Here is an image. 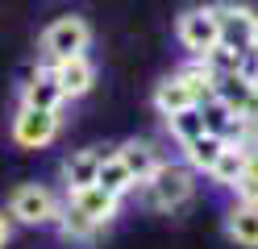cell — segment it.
I'll return each instance as SVG.
<instances>
[{"label": "cell", "instance_id": "7", "mask_svg": "<svg viewBox=\"0 0 258 249\" xmlns=\"http://www.w3.org/2000/svg\"><path fill=\"white\" fill-rule=\"evenodd\" d=\"M100 162H104V149H96V145H88V149H71V154L62 158V166H58L62 191H67V195H75V191H88V187H96Z\"/></svg>", "mask_w": 258, "mask_h": 249}, {"label": "cell", "instance_id": "20", "mask_svg": "<svg viewBox=\"0 0 258 249\" xmlns=\"http://www.w3.org/2000/svg\"><path fill=\"white\" fill-rule=\"evenodd\" d=\"M9 241H13V220H9V212L0 208V249H5Z\"/></svg>", "mask_w": 258, "mask_h": 249}, {"label": "cell", "instance_id": "2", "mask_svg": "<svg viewBox=\"0 0 258 249\" xmlns=\"http://www.w3.org/2000/svg\"><path fill=\"white\" fill-rule=\"evenodd\" d=\"M142 204L150 212H179L191 195H196V175L187 171L183 162H158V171L142 183Z\"/></svg>", "mask_w": 258, "mask_h": 249}, {"label": "cell", "instance_id": "1", "mask_svg": "<svg viewBox=\"0 0 258 249\" xmlns=\"http://www.w3.org/2000/svg\"><path fill=\"white\" fill-rule=\"evenodd\" d=\"M62 199L54 187H46V183H17V187L9 191V220L13 224H25V228H54L58 216H62Z\"/></svg>", "mask_w": 258, "mask_h": 249}, {"label": "cell", "instance_id": "5", "mask_svg": "<svg viewBox=\"0 0 258 249\" xmlns=\"http://www.w3.org/2000/svg\"><path fill=\"white\" fill-rule=\"evenodd\" d=\"M217 9V21H221V46L237 50V54H254L258 50V13L250 5H213Z\"/></svg>", "mask_w": 258, "mask_h": 249}, {"label": "cell", "instance_id": "8", "mask_svg": "<svg viewBox=\"0 0 258 249\" xmlns=\"http://www.w3.org/2000/svg\"><path fill=\"white\" fill-rule=\"evenodd\" d=\"M62 104H67V96H62V88L54 83L50 66H38L34 75H29L21 83V108H42V112H62Z\"/></svg>", "mask_w": 258, "mask_h": 249}, {"label": "cell", "instance_id": "13", "mask_svg": "<svg viewBox=\"0 0 258 249\" xmlns=\"http://www.w3.org/2000/svg\"><path fill=\"white\" fill-rule=\"evenodd\" d=\"M225 237L237 249H258V208L254 204H229V212H225Z\"/></svg>", "mask_w": 258, "mask_h": 249}, {"label": "cell", "instance_id": "6", "mask_svg": "<svg viewBox=\"0 0 258 249\" xmlns=\"http://www.w3.org/2000/svg\"><path fill=\"white\" fill-rule=\"evenodd\" d=\"M62 133V112H42V108H17L9 125V137L21 149H46Z\"/></svg>", "mask_w": 258, "mask_h": 249}, {"label": "cell", "instance_id": "10", "mask_svg": "<svg viewBox=\"0 0 258 249\" xmlns=\"http://www.w3.org/2000/svg\"><path fill=\"white\" fill-rule=\"evenodd\" d=\"M121 162H125V171L134 175V183L142 187L154 171H158V162H163V154H158V145L154 141H146V137H129V141H121L117 149H112Z\"/></svg>", "mask_w": 258, "mask_h": 249}, {"label": "cell", "instance_id": "21", "mask_svg": "<svg viewBox=\"0 0 258 249\" xmlns=\"http://www.w3.org/2000/svg\"><path fill=\"white\" fill-rule=\"evenodd\" d=\"M250 149H258V121H254V129H250Z\"/></svg>", "mask_w": 258, "mask_h": 249}, {"label": "cell", "instance_id": "17", "mask_svg": "<svg viewBox=\"0 0 258 249\" xmlns=\"http://www.w3.org/2000/svg\"><path fill=\"white\" fill-rule=\"evenodd\" d=\"M167 133L175 137V145H191L196 137H204V116H200V108H187V112H175V116H167Z\"/></svg>", "mask_w": 258, "mask_h": 249}, {"label": "cell", "instance_id": "19", "mask_svg": "<svg viewBox=\"0 0 258 249\" xmlns=\"http://www.w3.org/2000/svg\"><path fill=\"white\" fill-rule=\"evenodd\" d=\"M233 195H237V204H254L258 208V149L246 154V166H241V179H237Z\"/></svg>", "mask_w": 258, "mask_h": 249}, {"label": "cell", "instance_id": "18", "mask_svg": "<svg viewBox=\"0 0 258 249\" xmlns=\"http://www.w3.org/2000/svg\"><path fill=\"white\" fill-rule=\"evenodd\" d=\"M54 228H58V237H62V241H92L96 232H100L84 212H75L71 204H62V216H58V224H54Z\"/></svg>", "mask_w": 258, "mask_h": 249}, {"label": "cell", "instance_id": "11", "mask_svg": "<svg viewBox=\"0 0 258 249\" xmlns=\"http://www.w3.org/2000/svg\"><path fill=\"white\" fill-rule=\"evenodd\" d=\"M67 204H71L75 212H84V216H88V220L100 228V232H104V228L121 216V199H117V195H108V191H100V187L75 191V195H67Z\"/></svg>", "mask_w": 258, "mask_h": 249}, {"label": "cell", "instance_id": "9", "mask_svg": "<svg viewBox=\"0 0 258 249\" xmlns=\"http://www.w3.org/2000/svg\"><path fill=\"white\" fill-rule=\"evenodd\" d=\"M50 75H54V83L62 88V96H67V100H84V96L96 88V62H92L88 54L67 58V62H54Z\"/></svg>", "mask_w": 258, "mask_h": 249}, {"label": "cell", "instance_id": "14", "mask_svg": "<svg viewBox=\"0 0 258 249\" xmlns=\"http://www.w3.org/2000/svg\"><path fill=\"white\" fill-rule=\"evenodd\" d=\"M225 145H229V141H221V137H213V133H204V137H196L191 145L179 149V154H183L179 162L187 166L191 175H208V171L217 166V158H221V149H225Z\"/></svg>", "mask_w": 258, "mask_h": 249}, {"label": "cell", "instance_id": "4", "mask_svg": "<svg viewBox=\"0 0 258 249\" xmlns=\"http://www.w3.org/2000/svg\"><path fill=\"white\" fill-rule=\"evenodd\" d=\"M175 38L187 50L191 58H204L221 46V21H217V9L213 5H196V9H183L175 17Z\"/></svg>", "mask_w": 258, "mask_h": 249}, {"label": "cell", "instance_id": "3", "mask_svg": "<svg viewBox=\"0 0 258 249\" xmlns=\"http://www.w3.org/2000/svg\"><path fill=\"white\" fill-rule=\"evenodd\" d=\"M42 58L46 66H54V62H67V58H79V54H88L92 50V25L84 21V17H58V21H50L42 29Z\"/></svg>", "mask_w": 258, "mask_h": 249}, {"label": "cell", "instance_id": "16", "mask_svg": "<svg viewBox=\"0 0 258 249\" xmlns=\"http://www.w3.org/2000/svg\"><path fill=\"white\" fill-rule=\"evenodd\" d=\"M246 154H250V145H237V141L225 145V149H221V158H217V166L208 171L213 187L233 191V187H237V179H241V166H246Z\"/></svg>", "mask_w": 258, "mask_h": 249}, {"label": "cell", "instance_id": "12", "mask_svg": "<svg viewBox=\"0 0 258 249\" xmlns=\"http://www.w3.org/2000/svg\"><path fill=\"white\" fill-rule=\"evenodd\" d=\"M150 104H154V112L163 116H175V112H187V108H196V96L187 92V83L179 79V71L175 75H163L154 83V96H150Z\"/></svg>", "mask_w": 258, "mask_h": 249}, {"label": "cell", "instance_id": "15", "mask_svg": "<svg viewBox=\"0 0 258 249\" xmlns=\"http://www.w3.org/2000/svg\"><path fill=\"white\" fill-rule=\"evenodd\" d=\"M96 187H100V191H108V195H117L121 204H125V199L138 191V183H134V175L125 171V162H121L117 154H104L100 175H96Z\"/></svg>", "mask_w": 258, "mask_h": 249}]
</instances>
